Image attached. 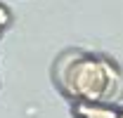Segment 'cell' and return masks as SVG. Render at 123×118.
I'll return each instance as SVG.
<instances>
[{
  "instance_id": "obj_2",
  "label": "cell",
  "mask_w": 123,
  "mask_h": 118,
  "mask_svg": "<svg viewBox=\"0 0 123 118\" xmlns=\"http://www.w3.org/2000/svg\"><path fill=\"white\" fill-rule=\"evenodd\" d=\"M76 113L83 118H121V111L102 106V104H78Z\"/></svg>"
},
{
  "instance_id": "obj_3",
  "label": "cell",
  "mask_w": 123,
  "mask_h": 118,
  "mask_svg": "<svg viewBox=\"0 0 123 118\" xmlns=\"http://www.w3.org/2000/svg\"><path fill=\"white\" fill-rule=\"evenodd\" d=\"M7 21H10V14H7V10H5V7L0 5V26H5Z\"/></svg>"
},
{
  "instance_id": "obj_1",
  "label": "cell",
  "mask_w": 123,
  "mask_h": 118,
  "mask_svg": "<svg viewBox=\"0 0 123 118\" xmlns=\"http://www.w3.org/2000/svg\"><path fill=\"white\" fill-rule=\"evenodd\" d=\"M64 88L71 97H78L85 104L104 102L107 73L102 69V59H90V57L78 59L64 76Z\"/></svg>"
},
{
  "instance_id": "obj_4",
  "label": "cell",
  "mask_w": 123,
  "mask_h": 118,
  "mask_svg": "<svg viewBox=\"0 0 123 118\" xmlns=\"http://www.w3.org/2000/svg\"><path fill=\"white\" fill-rule=\"evenodd\" d=\"M121 118H123V111H121Z\"/></svg>"
}]
</instances>
